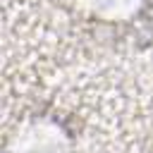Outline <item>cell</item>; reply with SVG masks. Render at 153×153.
Masks as SVG:
<instances>
[{"label":"cell","mask_w":153,"mask_h":153,"mask_svg":"<svg viewBox=\"0 0 153 153\" xmlns=\"http://www.w3.org/2000/svg\"><path fill=\"white\" fill-rule=\"evenodd\" d=\"M7 153H76L69 124L53 112L24 115L7 139Z\"/></svg>","instance_id":"obj_1"},{"label":"cell","mask_w":153,"mask_h":153,"mask_svg":"<svg viewBox=\"0 0 153 153\" xmlns=\"http://www.w3.org/2000/svg\"><path fill=\"white\" fill-rule=\"evenodd\" d=\"M81 17L100 26H124L146 12L148 0H67Z\"/></svg>","instance_id":"obj_2"}]
</instances>
